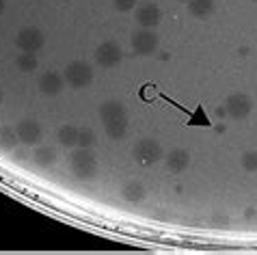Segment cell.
Masks as SVG:
<instances>
[{"label":"cell","mask_w":257,"mask_h":255,"mask_svg":"<svg viewBox=\"0 0 257 255\" xmlns=\"http://www.w3.org/2000/svg\"><path fill=\"white\" fill-rule=\"evenodd\" d=\"M99 119L104 123V130L110 139H123L125 132H127V110L125 106L117 102V100H108L99 106Z\"/></svg>","instance_id":"cell-1"},{"label":"cell","mask_w":257,"mask_h":255,"mask_svg":"<svg viewBox=\"0 0 257 255\" xmlns=\"http://www.w3.org/2000/svg\"><path fill=\"white\" fill-rule=\"evenodd\" d=\"M69 167H71V173L82 182H89L97 175V160L87 147H78V152L71 154Z\"/></svg>","instance_id":"cell-2"},{"label":"cell","mask_w":257,"mask_h":255,"mask_svg":"<svg viewBox=\"0 0 257 255\" xmlns=\"http://www.w3.org/2000/svg\"><path fill=\"white\" fill-rule=\"evenodd\" d=\"M63 78H65V84L71 89H87L93 82V67L87 61H71L63 69Z\"/></svg>","instance_id":"cell-3"},{"label":"cell","mask_w":257,"mask_h":255,"mask_svg":"<svg viewBox=\"0 0 257 255\" xmlns=\"http://www.w3.org/2000/svg\"><path fill=\"white\" fill-rule=\"evenodd\" d=\"M134 160L143 167H152L156 162H160L164 158V152H162V145L158 143L156 139H141L132 150Z\"/></svg>","instance_id":"cell-4"},{"label":"cell","mask_w":257,"mask_h":255,"mask_svg":"<svg viewBox=\"0 0 257 255\" xmlns=\"http://www.w3.org/2000/svg\"><path fill=\"white\" fill-rule=\"evenodd\" d=\"M130 44H132L134 54H139V56H152L156 50H158L160 39H158V35L154 33V28H141V31H134L132 33Z\"/></svg>","instance_id":"cell-5"},{"label":"cell","mask_w":257,"mask_h":255,"mask_svg":"<svg viewBox=\"0 0 257 255\" xmlns=\"http://www.w3.org/2000/svg\"><path fill=\"white\" fill-rule=\"evenodd\" d=\"M121 59H123V52H121V46L117 41H104V44L95 50V63L104 69L119 65Z\"/></svg>","instance_id":"cell-6"},{"label":"cell","mask_w":257,"mask_h":255,"mask_svg":"<svg viewBox=\"0 0 257 255\" xmlns=\"http://www.w3.org/2000/svg\"><path fill=\"white\" fill-rule=\"evenodd\" d=\"M225 110L231 119H246L253 110V100L246 93H231L225 100Z\"/></svg>","instance_id":"cell-7"},{"label":"cell","mask_w":257,"mask_h":255,"mask_svg":"<svg viewBox=\"0 0 257 255\" xmlns=\"http://www.w3.org/2000/svg\"><path fill=\"white\" fill-rule=\"evenodd\" d=\"M44 33L39 28H33V26H26L18 33L16 37V46L20 48L22 52H37L41 46H44Z\"/></svg>","instance_id":"cell-8"},{"label":"cell","mask_w":257,"mask_h":255,"mask_svg":"<svg viewBox=\"0 0 257 255\" xmlns=\"http://www.w3.org/2000/svg\"><path fill=\"white\" fill-rule=\"evenodd\" d=\"M16 132H18L20 143L26 147H33L41 141V125L35 121V119H22V121L16 125Z\"/></svg>","instance_id":"cell-9"},{"label":"cell","mask_w":257,"mask_h":255,"mask_svg":"<svg viewBox=\"0 0 257 255\" xmlns=\"http://www.w3.org/2000/svg\"><path fill=\"white\" fill-rule=\"evenodd\" d=\"M162 20V11L156 3H145L137 7V22L141 28H156Z\"/></svg>","instance_id":"cell-10"},{"label":"cell","mask_w":257,"mask_h":255,"mask_svg":"<svg viewBox=\"0 0 257 255\" xmlns=\"http://www.w3.org/2000/svg\"><path fill=\"white\" fill-rule=\"evenodd\" d=\"M63 89H65V78L59 72H48L39 78V91L44 95H59Z\"/></svg>","instance_id":"cell-11"},{"label":"cell","mask_w":257,"mask_h":255,"mask_svg":"<svg viewBox=\"0 0 257 255\" xmlns=\"http://www.w3.org/2000/svg\"><path fill=\"white\" fill-rule=\"evenodd\" d=\"M164 162H167V169L171 173H182V171H186L190 165V154L186 150H182V147H175V150H171L167 154Z\"/></svg>","instance_id":"cell-12"},{"label":"cell","mask_w":257,"mask_h":255,"mask_svg":"<svg viewBox=\"0 0 257 255\" xmlns=\"http://www.w3.org/2000/svg\"><path fill=\"white\" fill-rule=\"evenodd\" d=\"M121 197H123L127 203H141L147 197V190L141 182L130 180V182L123 184V188H121Z\"/></svg>","instance_id":"cell-13"},{"label":"cell","mask_w":257,"mask_h":255,"mask_svg":"<svg viewBox=\"0 0 257 255\" xmlns=\"http://www.w3.org/2000/svg\"><path fill=\"white\" fill-rule=\"evenodd\" d=\"M33 162L39 169H50L56 162V150H52V147H48V145L37 147V150L33 152Z\"/></svg>","instance_id":"cell-14"},{"label":"cell","mask_w":257,"mask_h":255,"mask_svg":"<svg viewBox=\"0 0 257 255\" xmlns=\"http://www.w3.org/2000/svg\"><path fill=\"white\" fill-rule=\"evenodd\" d=\"M18 143H20V139H18L16 128H11V125L0 128V150L11 152V150H16L18 147Z\"/></svg>","instance_id":"cell-15"},{"label":"cell","mask_w":257,"mask_h":255,"mask_svg":"<svg viewBox=\"0 0 257 255\" xmlns=\"http://www.w3.org/2000/svg\"><path fill=\"white\" fill-rule=\"evenodd\" d=\"M37 65H39V61H37V56H35V52H22L16 56V67H18V72H22V74H33L35 69H37Z\"/></svg>","instance_id":"cell-16"},{"label":"cell","mask_w":257,"mask_h":255,"mask_svg":"<svg viewBox=\"0 0 257 255\" xmlns=\"http://www.w3.org/2000/svg\"><path fill=\"white\" fill-rule=\"evenodd\" d=\"M186 5L195 18H208L214 11V0H188Z\"/></svg>","instance_id":"cell-17"},{"label":"cell","mask_w":257,"mask_h":255,"mask_svg":"<svg viewBox=\"0 0 257 255\" xmlns=\"http://www.w3.org/2000/svg\"><path fill=\"white\" fill-rule=\"evenodd\" d=\"M56 139H59V143L63 147H78V128L76 125H63V128H59Z\"/></svg>","instance_id":"cell-18"},{"label":"cell","mask_w":257,"mask_h":255,"mask_svg":"<svg viewBox=\"0 0 257 255\" xmlns=\"http://www.w3.org/2000/svg\"><path fill=\"white\" fill-rule=\"evenodd\" d=\"M186 125H203V128L212 125V123H210V117L205 115L203 104H197V108L192 110L190 115H188V119H186Z\"/></svg>","instance_id":"cell-19"},{"label":"cell","mask_w":257,"mask_h":255,"mask_svg":"<svg viewBox=\"0 0 257 255\" xmlns=\"http://www.w3.org/2000/svg\"><path fill=\"white\" fill-rule=\"evenodd\" d=\"M95 132L93 128H78V147H87V150H91V147L95 145Z\"/></svg>","instance_id":"cell-20"},{"label":"cell","mask_w":257,"mask_h":255,"mask_svg":"<svg viewBox=\"0 0 257 255\" xmlns=\"http://www.w3.org/2000/svg\"><path fill=\"white\" fill-rule=\"evenodd\" d=\"M240 165L244 171L248 173H255L257 171V152H244L240 158Z\"/></svg>","instance_id":"cell-21"},{"label":"cell","mask_w":257,"mask_h":255,"mask_svg":"<svg viewBox=\"0 0 257 255\" xmlns=\"http://www.w3.org/2000/svg\"><path fill=\"white\" fill-rule=\"evenodd\" d=\"M139 0H112V5H115V9L117 11H132L134 7H137Z\"/></svg>","instance_id":"cell-22"},{"label":"cell","mask_w":257,"mask_h":255,"mask_svg":"<svg viewBox=\"0 0 257 255\" xmlns=\"http://www.w3.org/2000/svg\"><path fill=\"white\" fill-rule=\"evenodd\" d=\"M225 115H227L225 108H216V117H225Z\"/></svg>","instance_id":"cell-23"},{"label":"cell","mask_w":257,"mask_h":255,"mask_svg":"<svg viewBox=\"0 0 257 255\" xmlns=\"http://www.w3.org/2000/svg\"><path fill=\"white\" fill-rule=\"evenodd\" d=\"M5 13V0H0V16Z\"/></svg>","instance_id":"cell-24"},{"label":"cell","mask_w":257,"mask_h":255,"mask_svg":"<svg viewBox=\"0 0 257 255\" xmlns=\"http://www.w3.org/2000/svg\"><path fill=\"white\" fill-rule=\"evenodd\" d=\"M0 102H3V89H0Z\"/></svg>","instance_id":"cell-25"},{"label":"cell","mask_w":257,"mask_h":255,"mask_svg":"<svg viewBox=\"0 0 257 255\" xmlns=\"http://www.w3.org/2000/svg\"><path fill=\"white\" fill-rule=\"evenodd\" d=\"M154 3H156V0H154Z\"/></svg>","instance_id":"cell-26"}]
</instances>
